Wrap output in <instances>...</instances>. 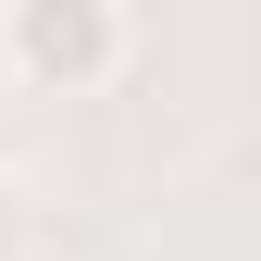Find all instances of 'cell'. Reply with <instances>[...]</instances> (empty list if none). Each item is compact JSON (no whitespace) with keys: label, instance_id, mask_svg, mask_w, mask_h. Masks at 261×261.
Instances as JSON below:
<instances>
[{"label":"cell","instance_id":"2","mask_svg":"<svg viewBox=\"0 0 261 261\" xmlns=\"http://www.w3.org/2000/svg\"><path fill=\"white\" fill-rule=\"evenodd\" d=\"M13 249H25V187L0 174V261H13Z\"/></svg>","mask_w":261,"mask_h":261},{"label":"cell","instance_id":"1","mask_svg":"<svg viewBox=\"0 0 261 261\" xmlns=\"http://www.w3.org/2000/svg\"><path fill=\"white\" fill-rule=\"evenodd\" d=\"M0 75L25 100H87L124 75V0H0Z\"/></svg>","mask_w":261,"mask_h":261}]
</instances>
